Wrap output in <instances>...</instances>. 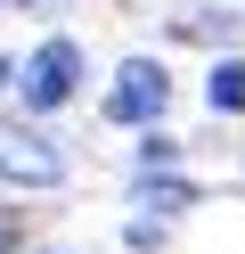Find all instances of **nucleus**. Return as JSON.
<instances>
[{"label":"nucleus","mask_w":245,"mask_h":254,"mask_svg":"<svg viewBox=\"0 0 245 254\" xmlns=\"http://www.w3.org/2000/svg\"><path fill=\"white\" fill-rule=\"evenodd\" d=\"M16 82H25V107H33V115H57V107L82 90V50H74L65 33H49L41 50L16 66Z\"/></svg>","instance_id":"obj_1"},{"label":"nucleus","mask_w":245,"mask_h":254,"mask_svg":"<svg viewBox=\"0 0 245 254\" xmlns=\"http://www.w3.org/2000/svg\"><path fill=\"white\" fill-rule=\"evenodd\" d=\"M163 107H172V74H163L155 58H131V66L114 74V90H106V115L114 123H155Z\"/></svg>","instance_id":"obj_2"},{"label":"nucleus","mask_w":245,"mask_h":254,"mask_svg":"<svg viewBox=\"0 0 245 254\" xmlns=\"http://www.w3.org/2000/svg\"><path fill=\"white\" fill-rule=\"evenodd\" d=\"M0 181H25V189H49L65 181V156L49 139H33L25 123H0Z\"/></svg>","instance_id":"obj_3"},{"label":"nucleus","mask_w":245,"mask_h":254,"mask_svg":"<svg viewBox=\"0 0 245 254\" xmlns=\"http://www.w3.org/2000/svg\"><path fill=\"white\" fill-rule=\"evenodd\" d=\"M204 99L221 107V115H245V58H221V66H212V82H204Z\"/></svg>","instance_id":"obj_4"},{"label":"nucleus","mask_w":245,"mask_h":254,"mask_svg":"<svg viewBox=\"0 0 245 254\" xmlns=\"http://www.w3.org/2000/svg\"><path fill=\"white\" fill-rule=\"evenodd\" d=\"M147 205H196V189H180V181H147Z\"/></svg>","instance_id":"obj_5"},{"label":"nucleus","mask_w":245,"mask_h":254,"mask_svg":"<svg viewBox=\"0 0 245 254\" xmlns=\"http://www.w3.org/2000/svg\"><path fill=\"white\" fill-rule=\"evenodd\" d=\"M8 82H16V66H8V58H0V90H8Z\"/></svg>","instance_id":"obj_6"}]
</instances>
